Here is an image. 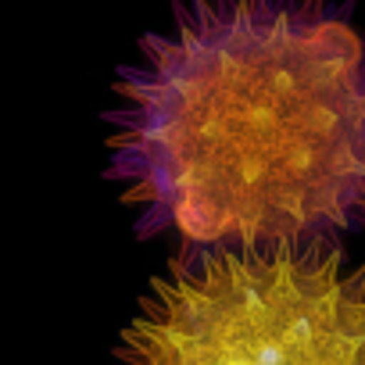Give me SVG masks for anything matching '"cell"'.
Instances as JSON below:
<instances>
[{
	"label": "cell",
	"instance_id": "obj_2",
	"mask_svg": "<svg viewBox=\"0 0 365 365\" xmlns=\"http://www.w3.org/2000/svg\"><path fill=\"white\" fill-rule=\"evenodd\" d=\"M118 365H365V262L344 247L175 251Z\"/></svg>",
	"mask_w": 365,
	"mask_h": 365
},
{
	"label": "cell",
	"instance_id": "obj_1",
	"mask_svg": "<svg viewBox=\"0 0 365 365\" xmlns=\"http://www.w3.org/2000/svg\"><path fill=\"white\" fill-rule=\"evenodd\" d=\"M104 111L136 240L308 251L365 233V26L354 0H175Z\"/></svg>",
	"mask_w": 365,
	"mask_h": 365
}]
</instances>
